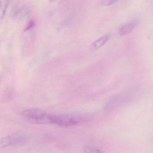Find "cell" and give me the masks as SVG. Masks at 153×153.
Listing matches in <instances>:
<instances>
[{"mask_svg": "<svg viewBox=\"0 0 153 153\" xmlns=\"http://www.w3.org/2000/svg\"><path fill=\"white\" fill-rule=\"evenodd\" d=\"M0 18L1 19H3L5 15L8 5L11 0H0Z\"/></svg>", "mask_w": 153, "mask_h": 153, "instance_id": "8", "label": "cell"}, {"mask_svg": "<svg viewBox=\"0 0 153 153\" xmlns=\"http://www.w3.org/2000/svg\"><path fill=\"white\" fill-rule=\"evenodd\" d=\"M128 99V97L125 94H119L114 96L105 105V109L108 111L115 108L126 102Z\"/></svg>", "mask_w": 153, "mask_h": 153, "instance_id": "4", "label": "cell"}, {"mask_svg": "<svg viewBox=\"0 0 153 153\" xmlns=\"http://www.w3.org/2000/svg\"><path fill=\"white\" fill-rule=\"evenodd\" d=\"M111 34H107L104 35L98 40L94 41L90 47V50L91 51H95L102 47L110 39Z\"/></svg>", "mask_w": 153, "mask_h": 153, "instance_id": "5", "label": "cell"}, {"mask_svg": "<svg viewBox=\"0 0 153 153\" xmlns=\"http://www.w3.org/2000/svg\"><path fill=\"white\" fill-rule=\"evenodd\" d=\"M28 140V137L23 134L20 133L13 134L1 138L0 147L1 148H4L20 145L27 143Z\"/></svg>", "mask_w": 153, "mask_h": 153, "instance_id": "3", "label": "cell"}, {"mask_svg": "<svg viewBox=\"0 0 153 153\" xmlns=\"http://www.w3.org/2000/svg\"><path fill=\"white\" fill-rule=\"evenodd\" d=\"M49 1H50L53 2L54 1H55V0H49Z\"/></svg>", "mask_w": 153, "mask_h": 153, "instance_id": "12", "label": "cell"}, {"mask_svg": "<svg viewBox=\"0 0 153 153\" xmlns=\"http://www.w3.org/2000/svg\"><path fill=\"white\" fill-rule=\"evenodd\" d=\"M84 153H102L95 147L92 146H85L83 148Z\"/></svg>", "mask_w": 153, "mask_h": 153, "instance_id": "9", "label": "cell"}, {"mask_svg": "<svg viewBox=\"0 0 153 153\" xmlns=\"http://www.w3.org/2000/svg\"><path fill=\"white\" fill-rule=\"evenodd\" d=\"M30 10L28 7L26 5H23L16 9L13 12L12 18L13 19H21L28 16Z\"/></svg>", "mask_w": 153, "mask_h": 153, "instance_id": "6", "label": "cell"}, {"mask_svg": "<svg viewBox=\"0 0 153 153\" xmlns=\"http://www.w3.org/2000/svg\"><path fill=\"white\" fill-rule=\"evenodd\" d=\"M85 118L80 115L70 114H53L52 125L62 127L75 126L82 122Z\"/></svg>", "mask_w": 153, "mask_h": 153, "instance_id": "2", "label": "cell"}, {"mask_svg": "<svg viewBox=\"0 0 153 153\" xmlns=\"http://www.w3.org/2000/svg\"><path fill=\"white\" fill-rule=\"evenodd\" d=\"M137 25L136 22H131L123 25L119 29V33L120 36H125L131 33Z\"/></svg>", "mask_w": 153, "mask_h": 153, "instance_id": "7", "label": "cell"}, {"mask_svg": "<svg viewBox=\"0 0 153 153\" xmlns=\"http://www.w3.org/2000/svg\"><path fill=\"white\" fill-rule=\"evenodd\" d=\"M118 0H101V4L102 5L109 6L117 1Z\"/></svg>", "mask_w": 153, "mask_h": 153, "instance_id": "10", "label": "cell"}, {"mask_svg": "<svg viewBox=\"0 0 153 153\" xmlns=\"http://www.w3.org/2000/svg\"><path fill=\"white\" fill-rule=\"evenodd\" d=\"M53 115L38 108L28 109L21 112L22 116L27 121L37 125L52 124Z\"/></svg>", "mask_w": 153, "mask_h": 153, "instance_id": "1", "label": "cell"}, {"mask_svg": "<svg viewBox=\"0 0 153 153\" xmlns=\"http://www.w3.org/2000/svg\"><path fill=\"white\" fill-rule=\"evenodd\" d=\"M35 25H36L35 22L34 21V20H30L29 22H28L27 26L25 27V29H24V30H25V31H28V30H30L31 29L34 27Z\"/></svg>", "mask_w": 153, "mask_h": 153, "instance_id": "11", "label": "cell"}]
</instances>
